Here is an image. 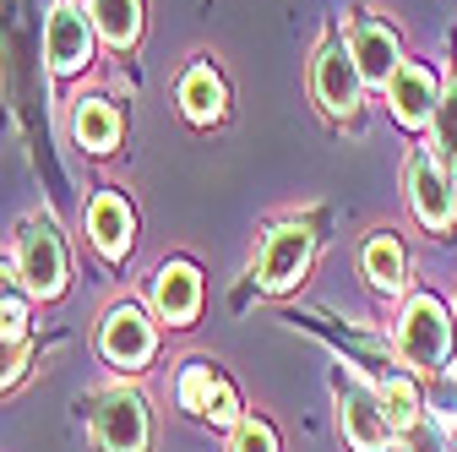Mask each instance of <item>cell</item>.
I'll return each mask as SVG.
<instances>
[{
	"instance_id": "6da1fadb",
	"label": "cell",
	"mask_w": 457,
	"mask_h": 452,
	"mask_svg": "<svg viewBox=\"0 0 457 452\" xmlns=\"http://www.w3.org/2000/svg\"><path fill=\"white\" fill-rule=\"evenodd\" d=\"M397 355H403L414 371H441L446 355H452V322L441 311L436 295H420L409 300L403 322H397Z\"/></svg>"
},
{
	"instance_id": "7a4b0ae2",
	"label": "cell",
	"mask_w": 457,
	"mask_h": 452,
	"mask_svg": "<svg viewBox=\"0 0 457 452\" xmlns=\"http://www.w3.org/2000/svg\"><path fill=\"white\" fill-rule=\"evenodd\" d=\"M409 202H414L420 223L436 230V235H446L452 223H457V191H452L446 163L430 153V142L414 147V158H409Z\"/></svg>"
},
{
	"instance_id": "3957f363",
	"label": "cell",
	"mask_w": 457,
	"mask_h": 452,
	"mask_svg": "<svg viewBox=\"0 0 457 452\" xmlns=\"http://www.w3.org/2000/svg\"><path fill=\"white\" fill-rule=\"evenodd\" d=\"M311 251H316V235L305 230V223H278V230L262 240V256H256V284L283 295L295 289L305 267H311Z\"/></svg>"
},
{
	"instance_id": "277c9868",
	"label": "cell",
	"mask_w": 457,
	"mask_h": 452,
	"mask_svg": "<svg viewBox=\"0 0 457 452\" xmlns=\"http://www.w3.org/2000/svg\"><path fill=\"white\" fill-rule=\"evenodd\" d=\"M17 272H22V289L38 295V300H54L66 289V251H61V235H54L49 223H22Z\"/></svg>"
},
{
	"instance_id": "5b68a950",
	"label": "cell",
	"mask_w": 457,
	"mask_h": 452,
	"mask_svg": "<svg viewBox=\"0 0 457 452\" xmlns=\"http://www.w3.org/2000/svg\"><path fill=\"white\" fill-rule=\"evenodd\" d=\"M98 441H104V452H142L147 447V404L137 387H109L98 398Z\"/></svg>"
},
{
	"instance_id": "8992f818",
	"label": "cell",
	"mask_w": 457,
	"mask_h": 452,
	"mask_svg": "<svg viewBox=\"0 0 457 452\" xmlns=\"http://www.w3.org/2000/svg\"><path fill=\"white\" fill-rule=\"evenodd\" d=\"M44 61L61 77L82 71L93 61V17H82L71 0H61V6L49 12V22H44Z\"/></svg>"
},
{
	"instance_id": "52a82bcc",
	"label": "cell",
	"mask_w": 457,
	"mask_h": 452,
	"mask_svg": "<svg viewBox=\"0 0 457 452\" xmlns=\"http://www.w3.org/2000/svg\"><path fill=\"white\" fill-rule=\"evenodd\" d=\"M98 349L109 365H120V371H137L153 360V322L137 311V306H114L104 316V332H98Z\"/></svg>"
},
{
	"instance_id": "ba28073f",
	"label": "cell",
	"mask_w": 457,
	"mask_h": 452,
	"mask_svg": "<svg viewBox=\"0 0 457 452\" xmlns=\"http://www.w3.org/2000/svg\"><path fill=\"white\" fill-rule=\"evenodd\" d=\"M386 98H392V115L403 121V126H436V109H441V82L430 66L420 61H403L392 71L386 82Z\"/></svg>"
},
{
	"instance_id": "9c48e42d",
	"label": "cell",
	"mask_w": 457,
	"mask_h": 452,
	"mask_svg": "<svg viewBox=\"0 0 457 452\" xmlns=\"http://www.w3.org/2000/svg\"><path fill=\"white\" fill-rule=\"evenodd\" d=\"M360 82L365 77L354 66L349 44H327L316 54V98H321L327 115H354V109H360Z\"/></svg>"
},
{
	"instance_id": "30bf717a",
	"label": "cell",
	"mask_w": 457,
	"mask_h": 452,
	"mask_svg": "<svg viewBox=\"0 0 457 452\" xmlns=\"http://www.w3.org/2000/svg\"><path fill=\"white\" fill-rule=\"evenodd\" d=\"M349 54H354V66H360V77L365 82H376V88H386L392 82V71L403 66V54H397V38H392V28L386 22H354V33H349Z\"/></svg>"
},
{
	"instance_id": "8fae6325",
	"label": "cell",
	"mask_w": 457,
	"mask_h": 452,
	"mask_svg": "<svg viewBox=\"0 0 457 452\" xmlns=\"http://www.w3.org/2000/svg\"><path fill=\"white\" fill-rule=\"evenodd\" d=\"M153 306H158V316L169 327H186L196 316V306H202V278H196V267L191 262L158 267V278H153Z\"/></svg>"
},
{
	"instance_id": "7c38bea8",
	"label": "cell",
	"mask_w": 457,
	"mask_h": 452,
	"mask_svg": "<svg viewBox=\"0 0 457 452\" xmlns=\"http://www.w3.org/2000/svg\"><path fill=\"white\" fill-rule=\"evenodd\" d=\"M343 436H349L354 452H386L392 425H386L381 398H370V392H360V387L343 392Z\"/></svg>"
},
{
	"instance_id": "4fadbf2b",
	"label": "cell",
	"mask_w": 457,
	"mask_h": 452,
	"mask_svg": "<svg viewBox=\"0 0 457 452\" xmlns=\"http://www.w3.org/2000/svg\"><path fill=\"white\" fill-rule=\"evenodd\" d=\"M87 230H93V246H98L109 262H120V256L131 251V207H126V197H114V191L93 197Z\"/></svg>"
},
{
	"instance_id": "5bb4252c",
	"label": "cell",
	"mask_w": 457,
	"mask_h": 452,
	"mask_svg": "<svg viewBox=\"0 0 457 452\" xmlns=\"http://www.w3.org/2000/svg\"><path fill=\"white\" fill-rule=\"evenodd\" d=\"M180 104H186V115L196 126H212L223 115V82H218V71L212 66H191L180 77Z\"/></svg>"
},
{
	"instance_id": "9a60e30c",
	"label": "cell",
	"mask_w": 457,
	"mask_h": 452,
	"mask_svg": "<svg viewBox=\"0 0 457 452\" xmlns=\"http://www.w3.org/2000/svg\"><path fill=\"white\" fill-rule=\"evenodd\" d=\"M93 28L104 33V44L114 49H131L142 33V0H93Z\"/></svg>"
},
{
	"instance_id": "2e32d148",
	"label": "cell",
	"mask_w": 457,
	"mask_h": 452,
	"mask_svg": "<svg viewBox=\"0 0 457 452\" xmlns=\"http://www.w3.org/2000/svg\"><path fill=\"white\" fill-rule=\"evenodd\" d=\"M360 262H365V278H370L376 289H386V295H392V289H403V272H409V262H403V246H397L392 235H370Z\"/></svg>"
},
{
	"instance_id": "e0dca14e",
	"label": "cell",
	"mask_w": 457,
	"mask_h": 452,
	"mask_svg": "<svg viewBox=\"0 0 457 452\" xmlns=\"http://www.w3.org/2000/svg\"><path fill=\"white\" fill-rule=\"evenodd\" d=\"M77 142L87 153H109L114 142H120V115H114L104 98H82L77 104Z\"/></svg>"
},
{
	"instance_id": "ac0fdd59",
	"label": "cell",
	"mask_w": 457,
	"mask_h": 452,
	"mask_svg": "<svg viewBox=\"0 0 457 452\" xmlns=\"http://www.w3.org/2000/svg\"><path fill=\"white\" fill-rule=\"evenodd\" d=\"M381 409H386V425L392 431H409V425H420V387L409 381V376H392L381 392Z\"/></svg>"
},
{
	"instance_id": "d6986e66",
	"label": "cell",
	"mask_w": 457,
	"mask_h": 452,
	"mask_svg": "<svg viewBox=\"0 0 457 452\" xmlns=\"http://www.w3.org/2000/svg\"><path fill=\"white\" fill-rule=\"evenodd\" d=\"M212 392H218V376H212V365H191V371L180 376V404H186V409L207 414V404H212Z\"/></svg>"
},
{
	"instance_id": "ffe728a7",
	"label": "cell",
	"mask_w": 457,
	"mask_h": 452,
	"mask_svg": "<svg viewBox=\"0 0 457 452\" xmlns=\"http://www.w3.org/2000/svg\"><path fill=\"white\" fill-rule=\"evenodd\" d=\"M22 355H28V338H22V327H17V322H0V387H6V381H17V371H22Z\"/></svg>"
},
{
	"instance_id": "44dd1931",
	"label": "cell",
	"mask_w": 457,
	"mask_h": 452,
	"mask_svg": "<svg viewBox=\"0 0 457 452\" xmlns=\"http://www.w3.org/2000/svg\"><path fill=\"white\" fill-rule=\"evenodd\" d=\"M17 278L22 272H12V262H0V322H28V289H17Z\"/></svg>"
},
{
	"instance_id": "7402d4cb",
	"label": "cell",
	"mask_w": 457,
	"mask_h": 452,
	"mask_svg": "<svg viewBox=\"0 0 457 452\" xmlns=\"http://www.w3.org/2000/svg\"><path fill=\"white\" fill-rule=\"evenodd\" d=\"M235 452H278V441H272V431L262 420H245L235 431Z\"/></svg>"
},
{
	"instance_id": "603a6c76",
	"label": "cell",
	"mask_w": 457,
	"mask_h": 452,
	"mask_svg": "<svg viewBox=\"0 0 457 452\" xmlns=\"http://www.w3.org/2000/svg\"><path fill=\"white\" fill-rule=\"evenodd\" d=\"M436 126H441V137H446V153L457 158V93H452V98H441V109H436Z\"/></svg>"
},
{
	"instance_id": "cb8c5ba5",
	"label": "cell",
	"mask_w": 457,
	"mask_h": 452,
	"mask_svg": "<svg viewBox=\"0 0 457 452\" xmlns=\"http://www.w3.org/2000/svg\"><path fill=\"white\" fill-rule=\"evenodd\" d=\"M240 409H235V392H228L223 381H218V392H212V404H207V420L212 425H228V420H235Z\"/></svg>"
}]
</instances>
